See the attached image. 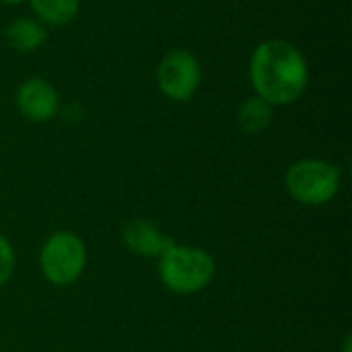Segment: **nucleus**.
<instances>
[{"instance_id":"obj_9","label":"nucleus","mask_w":352,"mask_h":352,"mask_svg":"<svg viewBox=\"0 0 352 352\" xmlns=\"http://www.w3.org/2000/svg\"><path fill=\"white\" fill-rule=\"evenodd\" d=\"M270 122H272V105L266 103L262 97L248 99L237 111V124L248 134H258L266 130Z\"/></svg>"},{"instance_id":"obj_3","label":"nucleus","mask_w":352,"mask_h":352,"mask_svg":"<svg viewBox=\"0 0 352 352\" xmlns=\"http://www.w3.org/2000/svg\"><path fill=\"white\" fill-rule=\"evenodd\" d=\"M285 186L295 202L324 206L340 192V169L322 159H301L289 167Z\"/></svg>"},{"instance_id":"obj_6","label":"nucleus","mask_w":352,"mask_h":352,"mask_svg":"<svg viewBox=\"0 0 352 352\" xmlns=\"http://www.w3.org/2000/svg\"><path fill=\"white\" fill-rule=\"evenodd\" d=\"M16 105L21 113L33 122H47L58 111V93L43 78H29L16 93Z\"/></svg>"},{"instance_id":"obj_7","label":"nucleus","mask_w":352,"mask_h":352,"mask_svg":"<svg viewBox=\"0 0 352 352\" xmlns=\"http://www.w3.org/2000/svg\"><path fill=\"white\" fill-rule=\"evenodd\" d=\"M122 241L132 254L140 258H159L165 252V248L173 243L169 235H165L146 219H134L126 223L122 229Z\"/></svg>"},{"instance_id":"obj_2","label":"nucleus","mask_w":352,"mask_h":352,"mask_svg":"<svg viewBox=\"0 0 352 352\" xmlns=\"http://www.w3.org/2000/svg\"><path fill=\"white\" fill-rule=\"evenodd\" d=\"M157 260L163 287L175 295H196L204 291L217 274L214 258L196 245H179L173 241Z\"/></svg>"},{"instance_id":"obj_12","label":"nucleus","mask_w":352,"mask_h":352,"mask_svg":"<svg viewBox=\"0 0 352 352\" xmlns=\"http://www.w3.org/2000/svg\"><path fill=\"white\" fill-rule=\"evenodd\" d=\"M351 351H352L351 336H344V342H342V352H351Z\"/></svg>"},{"instance_id":"obj_8","label":"nucleus","mask_w":352,"mask_h":352,"mask_svg":"<svg viewBox=\"0 0 352 352\" xmlns=\"http://www.w3.org/2000/svg\"><path fill=\"white\" fill-rule=\"evenodd\" d=\"M6 39L16 52H33L45 41V29L33 19H16L6 29Z\"/></svg>"},{"instance_id":"obj_11","label":"nucleus","mask_w":352,"mask_h":352,"mask_svg":"<svg viewBox=\"0 0 352 352\" xmlns=\"http://www.w3.org/2000/svg\"><path fill=\"white\" fill-rule=\"evenodd\" d=\"M14 250L10 245V241L0 233V289L10 280L12 272H14Z\"/></svg>"},{"instance_id":"obj_10","label":"nucleus","mask_w":352,"mask_h":352,"mask_svg":"<svg viewBox=\"0 0 352 352\" xmlns=\"http://www.w3.org/2000/svg\"><path fill=\"white\" fill-rule=\"evenodd\" d=\"M31 6L50 25H66L78 12V0H31Z\"/></svg>"},{"instance_id":"obj_1","label":"nucleus","mask_w":352,"mask_h":352,"mask_svg":"<svg viewBox=\"0 0 352 352\" xmlns=\"http://www.w3.org/2000/svg\"><path fill=\"white\" fill-rule=\"evenodd\" d=\"M250 76L258 97L270 105H287L303 95L309 70L303 54L293 43L268 39L256 47Z\"/></svg>"},{"instance_id":"obj_5","label":"nucleus","mask_w":352,"mask_h":352,"mask_svg":"<svg viewBox=\"0 0 352 352\" xmlns=\"http://www.w3.org/2000/svg\"><path fill=\"white\" fill-rule=\"evenodd\" d=\"M157 78H159L161 91L169 99L188 101L200 85L202 70H200V64L192 52L175 50V52H169L161 60Z\"/></svg>"},{"instance_id":"obj_13","label":"nucleus","mask_w":352,"mask_h":352,"mask_svg":"<svg viewBox=\"0 0 352 352\" xmlns=\"http://www.w3.org/2000/svg\"><path fill=\"white\" fill-rule=\"evenodd\" d=\"M2 2H6V4H19V2H23V0H2Z\"/></svg>"},{"instance_id":"obj_4","label":"nucleus","mask_w":352,"mask_h":352,"mask_svg":"<svg viewBox=\"0 0 352 352\" xmlns=\"http://www.w3.org/2000/svg\"><path fill=\"white\" fill-rule=\"evenodd\" d=\"M87 245L74 231L52 233L39 252V268L43 278L54 287H68L80 278L87 268Z\"/></svg>"}]
</instances>
